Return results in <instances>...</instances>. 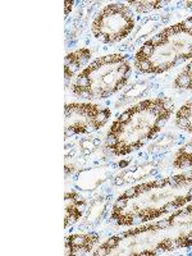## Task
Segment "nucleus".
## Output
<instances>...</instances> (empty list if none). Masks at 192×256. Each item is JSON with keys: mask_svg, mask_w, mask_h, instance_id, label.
I'll use <instances>...</instances> for the list:
<instances>
[{"mask_svg": "<svg viewBox=\"0 0 192 256\" xmlns=\"http://www.w3.org/2000/svg\"><path fill=\"white\" fill-rule=\"evenodd\" d=\"M174 123L180 130L192 134V98L176 112Z\"/></svg>", "mask_w": 192, "mask_h": 256, "instance_id": "dca6fc26", "label": "nucleus"}, {"mask_svg": "<svg viewBox=\"0 0 192 256\" xmlns=\"http://www.w3.org/2000/svg\"><path fill=\"white\" fill-rule=\"evenodd\" d=\"M173 168L190 169L192 168V140L180 146L173 158Z\"/></svg>", "mask_w": 192, "mask_h": 256, "instance_id": "a211bd4d", "label": "nucleus"}, {"mask_svg": "<svg viewBox=\"0 0 192 256\" xmlns=\"http://www.w3.org/2000/svg\"><path fill=\"white\" fill-rule=\"evenodd\" d=\"M192 201V169L145 180L123 191L112 205L110 219L134 227L163 218Z\"/></svg>", "mask_w": 192, "mask_h": 256, "instance_id": "f257e3e1", "label": "nucleus"}, {"mask_svg": "<svg viewBox=\"0 0 192 256\" xmlns=\"http://www.w3.org/2000/svg\"><path fill=\"white\" fill-rule=\"evenodd\" d=\"M110 200V191H102L94 196L92 200L88 204L86 212H84L81 223H80L81 230H92L96 227H99L109 210H112Z\"/></svg>", "mask_w": 192, "mask_h": 256, "instance_id": "9d476101", "label": "nucleus"}, {"mask_svg": "<svg viewBox=\"0 0 192 256\" xmlns=\"http://www.w3.org/2000/svg\"><path fill=\"white\" fill-rule=\"evenodd\" d=\"M159 222L163 254L192 246V201Z\"/></svg>", "mask_w": 192, "mask_h": 256, "instance_id": "0eeeda50", "label": "nucleus"}, {"mask_svg": "<svg viewBox=\"0 0 192 256\" xmlns=\"http://www.w3.org/2000/svg\"><path fill=\"white\" fill-rule=\"evenodd\" d=\"M190 59H192V16L146 40L134 54V66L145 74H160Z\"/></svg>", "mask_w": 192, "mask_h": 256, "instance_id": "7ed1b4c3", "label": "nucleus"}, {"mask_svg": "<svg viewBox=\"0 0 192 256\" xmlns=\"http://www.w3.org/2000/svg\"><path fill=\"white\" fill-rule=\"evenodd\" d=\"M166 2H130L128 6L136 9L138 13H150L152 10L163 8Z\"/></svg>", "mask_w": 192, "mask_h": 256, "instance_id": "aec40b11", "label": "nucleus"}, {"mask_svg": "<svg viewBox=\"0 0 192 256\" xmlns=\"http://www.w3.org/2000/svg\"><path fill=\"white\" fill-rule=\"evenodd\" d=\"M178 142H180V136L174 134H164L159 137L156 136L148 146V158H159L160 155L163 156L173 148H176Z\"/></svg>", "mask_w": 192, "mask_h": 256, "instance_id": "4468645a", "label": "nucleus"}, {"mask_svg": "<svg viewBox=\"0 0 192 256\" xmlns=\"http://www.w3.org/2000/svg\"><path fill=\"white\" fill-rule=\"evenodd\" d=\"M166 18H163V16H154V17L146 18L142 24H140V27L134 31V36H132V44H138L141 38H145L146 36H148L150 32H152L154 30H156L160 24H163V20H166Z\"/></svg>", "mask_w": 192, "mask_h": 256, "instance_id": "f3484780", "label": "nucleus"}, {"mask_svg": "<svg viewBox=\"0 0 192 256\" xmlns=\"http://www.w3.org/2000/svg\"><path fill=\"white\" fill-rule=\"evenodd\" d=\"M122 170L114 174L112 178V184L116 187H124L130 184H141L144 180L155 176L160 170V160L156 158H148L142 163H134L132 166H123Z\"/></svg>", "mask_w": 192, "mask_h": 256, "instance_id": "1a4fd4ad", "label": "nucleus"}, {"mask_svg": "<svg viewBox=\"0 0 192 256\" xmlns=\"http://www.w3.org/2000/svg\"><path fill=\"white\" fill-rule=\"evenodd\" d=\"M174 113V102L168 96L145 99L127 108L112 122L104 150L113 156L138 152L162 132Z\"/></svg>", "mask_w": 192, "mask_h": 256, "instance_id": "f03ea898", "label": "nucleus"}, {"mask_svg": "<svg viewBox=\"0 0 192 256\" xmlns=\"http://www.w3.org/2000/svg\"><path fill=\"white\" fill-rule=\"evenodd\" d=\"M100 234L94 230L73 233L66 237L64 241V254L66 255H86L94 251L99 244Z\"/></svg>", "mask_w": 192, "mask_h": 256, "instance_id": "9b49d317", "label": "nucleus"}, {"mask_svg": "<svg viewBox=\"0 0 192 256\" xmlns=\"http://www.w3.org/2000/svg\"><path fill=\"white\" fill-rule=\"evenodd\" d=\"M132 73L131 62L123 54L99 56L88 64L70 84L77 98L88 102L104 100L126 88Z\"/></svg>", "mask_w": 192, "mask_h": 256, "instance_id": "20e7f679", "label": "nucleus"}, {"mask_svg": "<svg viewBox=\"0 0 192 256\" xmlns=\"http://www.w3.org/2000/svg\"><path fill=\"white\" fill-rule=\"evenodd\" d=\"M116 166L109 163L94 164L78 169L73 176V186L80 192H94L114 177Z\"/></svg>", "mask_w": 192, "mask_h": 256, "instance_id": "6e6552de", "label": "nucleus"}, {"mask_svg": "<svg viewBox=\"0 0 192 256\" xmlns=\"http://www.w3.org/2000/svg\"><path fill=\"white\" fill-rule=\"evenodd\" d=\"M64 4H66V12H64V14L68 16V14H70V10H72L73 4H74V3H73V2H66V3H64Z\"/></svg>", "mask_w": 192, "mask_h": 256, "instance_id": "412c9836", "label": "nucleus"}, {"mask_svg": "<svg viewBox=\"0 0 192 256\" xmlns=\"http://www.w3.org/2000/svg\"><path fill=\"white\" fill-rule=\"evenodd\" d=\"M152 81L150 80H144V81H138L136 84H134L132 86H130V88L123 92V95L120 96L116 105H126L130 104V102H134V100L144 98L148 94V91L152 90Z\"/></svg>", "mask_w": 192, "mask_h": 256, "instance_id": "2eb2a0df", "label": "nucleus"}, {"mask_svg": "<svg viewBox=\"0 0 192 256\" xmlns=\"http://www.w3.org/2000/svg\"><path fill=\"white\" fill-rule=\"evenodd\" d=\"M173 84L176 88H180V90H192V62H190L186 67L178 73Z\"/></svg>", "mask_w": 192, "mask_h": 256, "instance_id": "6ab92c4d", "label": "nucleus"}, {"mask_svg": "<svg viewBox=\"0 0 192 256\" xmlns=\"http://www.w3.org/2000/svg\"><path fill=\"white\" fill-rule=\"evenodd\" d=\"M112 110L94 102H70L64 106V136L91 134L110 120Z\"/></svg>", "mask_w": 192, "mask_h": 256, "instance_id": "423d86ee", "label": "nucleus"}, {"mask_svg": "<svg viewBox=\"0 0 192 256\" xmlns=\"http://www.w3.org/2000/svg\"><path fill=\"white\" fill-rule=\"evenodd\" d=\"M91 56H92V52L88 48H81L74 52H70L66 56L64 60V80H66V84L77 76L82 70V67L90 62Z\"/></svg>", "mask_w": 192, "mask_h": 256, "instance_id": "ddd939ff", "label": "nucleus"}, {"mask_svg": "<svg viewBox=\"0 0 192 256\" xmlns=\"http://www.w3.org/2000/svg\"><path fill=\"white\" fill-rule=\"evenodd\" d=\"M134 16L126 3L105 6L94 18L91 32L96 40L104 44H116L126 40L134 30Z\"/></svg>", "mask_w": 192, "mask_h": 256, "instance_id": "39448f33", "label": "nucleus"}, {"mask_svg": "<svg viewBox=\"0 0 192 256\" xmlns=\"http://www.w3.org/2000/svg\"><path fill=\"white\" fill-rule=\"evenodd\" d=\"M88 200L80 194V191H67L64 195V227H70L78 223L84 216Z\"/></svg>", "mask_w": 192, "mask_h": 256, "instance_id": "f8f14e48", "label": "nucleus"}]
</instances>
